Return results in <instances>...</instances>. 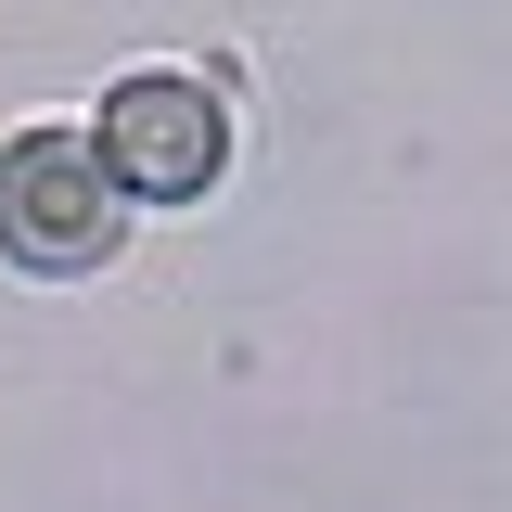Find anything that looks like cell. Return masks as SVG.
<instances>
[{
    "label": "cell",
    "instance_id": "7a4b0ae2",
    "mask_svg": "<svg viewBox=\"0 0 512 512\" xmlns=\"http://www.w3.org/2000/svg\"><path fill=\"white\" fill-rule=\"evenodd\" d=\"M103 167H116V192H141V205H192V192L231 167L218 90H205V77H128V90H103Z\"/></svg>",
    "mask_w": 512,
    "mask_h": 512
},
{
    "label": "cell",
    "instance_id": "6da1fadb",
    "mask_svg": "<svg viewBox=\"0 0 512 512\" xmlns=\"http://www.w3.org/2000/svg\"><path fill=\"white\" fill-rule=\"evenodd\" d=\"M128 244V205H116V167H103V141H77V128H39V141H13L0 154V256H26V269H103Z\"/></svg>",
    "mask_w": 512,
    "mask_h": 512
}]
</instances>
